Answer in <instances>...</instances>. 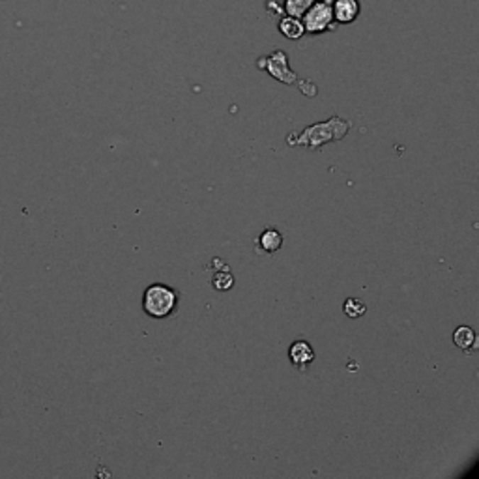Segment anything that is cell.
I'll use <instances>...</instances> for the list:
<instances>
[{
  "mask_svg": "<svg viewBox=\"0 0 479 479\" xmlns=\"http://www.w3.org/2000/svg\"><path fill=\"white\" fill-rule=\"evenodd\" d=\"M351 129V122L339 116L320 122V124L307 126L302 133H290L287 137V143L290 146H307V148L319 150L320 146L335 143V141L345 139L346 133Z\"/></svg>",
  "mask_w": 479,
  "mask_h": 479,
  "instance_id": "1",
  "label": "cell"
},
{
  "mask_svg": "<svg viewBox=\"0 0 479 479\" xmlns=\"http://www.w3.org/2000/svg\"><path fill=\"white\" fill-rule=\"evenodd\" d=\"M178 305V294L169 285L154 283L150 285L143 296V309L154 319H165Z\"/></svg>",
  "mask_w": 479,
  "mask_h": 479,
  "instance_id": "2",
  "label": "cell"
},
{
  "mask_svg": "<svg viewBox=\"0 0 479 479\" xmlns=\"http://www.w3.org/2000/svg\"><path fill=\"white\" fill-rule=\"evenodd\" d=\"M302 23L305 26V34H324L328 31H335L337 23L334 19L331 0H316L304 13Z\"/></svg>",
  "mask_w": 479,
  "mask_h": 479,
  "instance_id": "3",
  "label": "cell"
},
{
  "mask_svg": "<svg viewBox=\"0 0 479 479\" xmlns=\"http://www.w3.org/2000/svg\"><path fill=\"white\" fill-rule=\"evenodd\" d=\"M257 67L263 72L270 73L275 81L283 84L298 83V75L292 72L289 64V57L285 51H273L268 57H263L257 60Z\"/></svg>",
  "mask_w": 479,
  "mask_h": 479,
  "instance_id": "4",
  "label": "cell"
},
{
  "mask_svg": "<svg viewBox=\"0 0 479 479\" xmlns=\"http://www.w3.org/2000/svg\"><path fill=\"white\" fill-rule=\"evenodd\" d=\"M331 10L337 25H352L360 17L361 2L360 0H331Z\"/></svg>",
  "mask_w": 479,
  "mask_h": 479,
  "instance_id": "5",
  "label": "cell"
},
{
  "mask_svg": "<svg viewBox=\"0 0 479 479\" xmlns=\"http://www.w3.org/2000/svg\"><path fill=\"white\" fill-rule=\"evenodd\" d=\"M289 358L296 369H299V371H307V367L314 361L313 346H311L307 341H294L289 348Z\"/></svg>",
  "mask_w": 479,
  "mask_h": 479,
  "instance_id": "6",
  "label": "cell"
},
{
  "mask_svg": "<svg viewBox=\"0 0 479 479\" xmlns=\"http://www.w3.org/2000/svg\"><path fill=\"white\" fill-rule=\"evenodd\" d=\"M277 28L285 38H289V40H292V42L302 40V38L305 36V26L299 17H292V16L281 17L277 23Z\"/></svg>",
  "mask_w": 479,
  "mask_h": 479,
  "instance_id": "7",
  "label": "cell"
},
{
  "mask_svg": "<svg viewBox=\"0 0 479 479\" xmlns=\"http://www.w3.org/2000/svg\"><path fill=\"white\" fill-rule=\"evenodd\" d=\"M283 246V234L275 229H266V231L257 238V249L263 253H268L273 255L275 251H279Z\"/></svg>",
  "mask_w": 479,
  "mask_h": 479,
  "instance_id": "8",
  "label": "cell"
},
{
  "mask_svg": "<svg viewBox=\"0 0 479 479\" xmlns=\"http://www.w3.org/2000/svg\"><path fill=\"white\" fill-rule=\"evenodd\" d=\"M453 343L461 351H472L475 348V331L470 326H458L453 334Z\"/></svg>",
  "mask_w": 479,
  "mask_h": 479,
  "instance_id": "9",
  "label": "cell"
},
{
  "mask_svg": "<svg viewBox=\"0 0 479 479\" xmlns=\"http://www.w3.org/2000/svg\"><path fill=\"white\" fill-rule=\"evenodd\" d=\"M314 2H316V0H285L281 6H283L285 16L299 17V19H302L305 11L309 10Z\"/></svg>",
  "mask_w": 479,
  "mask_h": 479,
  "instance_id": "10",
  "label": "cell"
},
{
  "mask_svg": "<svg viewBox=\"0 0 479 479\" xmlns=\"http://www.w3.org/2000/svg\"><path fill=\"white\" fill-rule=\"evenodd\" d=\"M211 285H214V289L216 290H231L232 285H234V277H232L231 270L225 266L223 270H219V272L211 277Z\"/></svg>",
  "mask_w": 479,
  "mask_h": 479,
  "instance_id": "11",
  "label": "cell"
},
{
  "mask_svg": "<svg viewBox=\"0 0 479 479\" xmlns=\"http://www.w3.org/2000/svg\"><path fill=\"white\" fill-rule=\"evenodd\" d=\"M343 311H345V314L348 319H360V316L365 314L367 305L363 304V302H360V299L348 298L345 302V305H343Z\"/></svg>",
  "mask_w": 479,
  "mask_h": 479,
  "instance_id": "12",
  "label": "cell"
}]
</instances>
